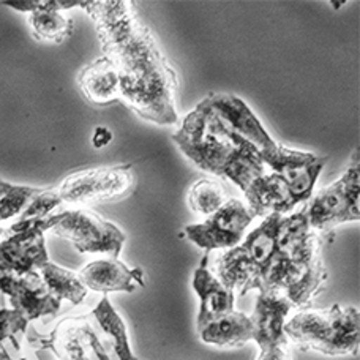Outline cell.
I'll list each match as a JSON object with an SVG mask.
<instances>
[{
  "label": "cell",
  "instance_id": "cell-7",
  "mask_svg": "<svg viewBox=\"0 0 360 360\" xmlns=\"http://www.w3.org/2000/svg\"><path fill=\"white\" fill-rule=\"evenodd\" d=\"M359 162L349 165L337 182L321 190L307 205L308 224L316 233H327L338 224L360 220Z\"/></svg>",
  "mask_w": 360,
  "mask_h": 360
},
{
  "label": "cell",
  "instance_id": "cell-22",
  "mask_svg": "<svg viewBox=\"0 0 360 360\" xmlns=\"http://www.w3.org/2000/svg\"><path fill=\"white\" fill-rule=\"evenodd\" d=\"M29 24L35 38L51 43L65 41L73 32L72 19L56 10H38L30 13Z\"/></svg>",
  "mask_w": 360,
  "mask_h": 360
},
{
  "label": "cell",
  "instance_id": "cell-26",
  "mask_svg": "<svg viewBox=\"0 0 360 360\" xmlns=\"http://www.w3.org/2000/svg\"><path fill=\"white\" fill-rule=\"evenodd\" d=\"M29 321L13 308H0V349L6 340H13L27 330Z\"/></svg>",
  "mask_w": 360,
  "mask_h": 360
},
{
  "label": "cell",
  "instance_id": "cell-31",
  "mask_svg": "<svg viewBox=\"0 0 360 360\" xmlns=\"http://www.w3.org/2000/svg\"><path fill=\"white\" fill-rule=\"evenodd\" d=\"M134 360H138V359H134Z\"/></svg>",
  "mask_w": 360,
  "mask_h": 360
},
{
  "label": "cell",
  "instance_id": "cell-5",
  "mask_svg": "<svg viewBox=\"0 0 360 360\" xmlns=\"http://www.w3.org/2000/svg\"><path fill=\"white\" fill-rule=\"evenodd\" d=\"M281 215L269 214L258 228L239 245L217 256L210 272L231 291L239 289L240 295L253 291V285L264 272L278 248V226Z\"/></svg>",
  "mask_w": 360,
  "mask_h": 360
},
{
  "label": "cell",
  "instance_id": "cell-19",
  "mask_svg": "<svg viewBox=\"0 0 360 360\" xmlns=\"http://www.w3.org/2000/svg\"><path fill=\"white\" fill-rule=\"evenodd\" d=\"M199 338L204 343L220 348H237L253 340L252 319L245 313L233 310L231 313L210 321L198 329Z\"/></svg>",
  "mask_w": 360,
  "mask_h": 360
},
{
  "label": "cell",
  "instance_id": "cell-17",
  "mask_svg": "<svg viewBox=\"0 0 360 360\" xmlns=\"http://www.w3.org/2000/svg\"><path fill=\"white\" fill-rule=\"evenodd\" d=\"M207 259L209 256L205 255L201 266L193 274V289L199 297L198 329L234 310V291L223 286L221 281L210 272Z\"/></svg>",
  "mask_w": 360,
  "mask_h": 360
},
{
  "label": "cell",
  "instance_id": "cell-10",
  "mask_svg": "<svg viewBox=\"0 0 360 360\" xmlns=\"http://www.w3.org/2000/svg\"><path fill=\"white\" fill-rule=\"evenodd\" d=\"M133 184L131 166L122 165L73 172L63 179L57 191L62 204L84 205L122 198L133 188Z\"/></svg>",
  "mask_w": 360,
  "mask_h": 360
},
{
  "label": "cell",
  "instance_id": "cell-2",
  "mask_svg": "<svg viewBox=\"0 0 360 360\" xmlns=\"http://www.w3.org/2000/svg\"><path fill=\"white\" fill-rule=\"evenodd\" d=\"M172 139L198 168L239 186L248 207L255 202L267 174L266 165L259 152L231 131L204 100L186 115Z\"/></svg>",
  "mask_w": 360,
  "mask_h": 360
},
{
  "label": "cell",
  "instance_id": "cell-20",
  "mask_svg": "<svg viewBox=\"0 0 360 360\" xmlns=\"http://www.w3.org/2000/svg\"><path fill=\"white\" fill-rule=\"evenodd\" d=\"M90 316L94 318L96 326L100 327L101 332L109 338V342L112 343L115 356L117 360H134L136 357L133 356L130 342H128V332L124 319L119 316V313L115 311L111 302H109L108 295H105L96 305Z\"/></svg>",
  "mask_w": 360,
  "mask_h": 360
},
{
  "label": "cell",
  "instance_id": "cell-27",
  "mask_svg": "<svg viewBox=\"0 0 360 360\" xmlns=\"http://www.w3.org/2000/svg\"><path fill=\"white\" fill-rule=\"evenodd\" d=\"M82 2H68V0H27V2H4V5L10 6L18 11H29L34 13L38 10H56L63 11L81 6Z\"/></svg>",
  "mask_w": 360,
  "mask_h": 360
},
{
  "label": "cell",
  "instance_id": "cell-9",
  "mask_svg": "<svg viewBox=\"0 0 360 360\" xmlns=\"http://www.w3.org/2000/svg\"><path fill=\"white\" fill-rule=\"evenodd\" d=\"M54 226V214L40 221L13 223L0 240V269L24 275L38 272L49 262L44 233Z\"/></svg>",
  "mask_w": 360,
  "mask_h": 360
},
{
  "label": "cell",
  "instance_id": "cell-6",
  "mask_svg": "<svg viewBox=\"0 0 360 360\" xmlns=\"http://www.w3.org/2000/svg\"><path fill=\"white\" fill-rule=\"evenodd\" d=\"M51 233L72 242L79 253H100L111 258H119L127 239L114 223L81 207L54 214Z\"/></svg>",
  "mask_w": 360,
  "mask_h": 360
},
{
  "label": "cell",
  "instance_id": "cell-1",
  "mask_svg": "<svg viewBox=\"0 0 360 360\" xmlns=\"http://www.w3.org/2000/svg\"><path fill=\"white\" fill-rule=\"evenodd\" d=\"M103 49L117 67L120 98L134 112L158 125L177 122L176 73L149 29L138 22L128 34L103 44Z\"/></svg>",
  "mask_w": 360,
  "mask_h": 360
},
{
  "label": "cell",
  "instance_id": "cell-28",
  "mask_svg": "<svg viewBox=\"0 0 360 360\" xmlns=\"http://www.w3.org/2000/svg\"><path fill=\"white\" fill-rule=\"evenodd\" d=\"M112 141V131L106 127H96L92 136V146L95 149H103Z\"/></svg>",
  "mask_w": 360,
  "mask_h": 360
},
{
  "label": "cell",
  "instance_id": "cell-3",
  "mask_svg": "<svg viewBox=\"0 0 360 360\" xmlns=\"http://www.w3.org/2000/svg\"><path fill=\"white\" fill-rule=\"evenodd\" d=\"M321 248V236L311 231L297 245L276 250L272 261L253 285V291L278 292L292 307H307L323 291L327 280Z\"/></svg>",
  "mask_w": 360,
  "mask_h": 360
},
{
  "label": "cell",
  "instance_id": "cell-18",
  "mask_svg": "<svg viewBox=\"0 0 360 360\" xmlns=\"http://www.w3.org/2000/svg\"><path fill=\"white\" fill-rule=\"evenodd\" d=\"M79 87L89 101L95 105H109L120 100L119 72L109 57H100L79 75Z\"/></svg>",
  "mask_w": 360,
  "mask_h": 360
},
{
  "label": "cell",
  "instance_id": "cell-15",
  "mask_svg": "<svg viewBox=\"0 0 360 360\" xmlns=\"http://www.w3.org/2000/svg\"><path fill=\"white\" fill-rule=\"evenodd\" d=\"M291 302L278 292H259L255 311L250 319L253 326V342L261 352L289 346L285 324L292 310Z\"/></svg>",
  "mask_w": 360,
  "mask_h": 360
},
{
  "label": "cell",
  "instance_id": "cell-11",
  "mask_svg": "<svg viewBox=\"0 0 360 360\" xmlns=\"http://www.w3.org/2000/svg\"><path fill=\"white\" fill-rule=\"evenodd\" d=\"M259 157L262 163L269 166L270 171L286 185L294 207L311 199L314 185L327 162L324 157L288 149L280 143H276L272 149L261 152Z\"/></svg>",
  "mask_w": 360,
  "mask_h": 360
},
{
  "label": "cell",
  "instance_id": "cell-23",
  "mask_svg": "<svg viewBox=\"0 0 360 360\" xmlns=\"http://www.w3.org/2000/svg\"><path fill=\"white\" fill-rule=\"evenodd\" d=\"M226 202L224 190L220 184L210 179H202L191 186L188 193V204L191 210L202 215H212Z\"/></svg>",
  "mask_w": 360,
  "mask_h": 360
},
{
  "label": "cell",
  "instance_id": "cell-13",
  "mask_svg": "<svg viewBox=\"0 0 360 360\" xmlns=\"http://www.w3.org/2000/svg\"><path fill=\"white\" fill-rule=\"evenodd\" d=\"M0 292L8 297L13 310L21 313L29 323L54 316L62 307V302L49 292L38 272L18 275L0 269Z\"/></svg>",
  "mask_w": 360,
  "mask_h": 360
},
{
  "label": "cell",
  "instance_id": "cell-25",
  "mask_svg": "<svg viewBox=\"0 0 360 360\" xmlns=\"http://www.w3.org/2000/svg\"><path fill=\"white\" fill-rule=\"evenodd\" d=\"M59 205H62V199L57 188L40 190V193L29 202L27 207L22 210V214L19 215L18 221L30 223L44 220V218L53 215V210H56Z\"/></svg>",
  "mask_w": 360,
  "mask_h": 360
},
{
  "label": "cell",
  "instance_id": "cell-8",
  "mask_svg": "<svg viewBox=\"0 0 360 360\" xmlns=\"http://www.w3.org/2000/svg\"><path fill=\"white\" fill-rule=\"evenodd\" d=\"M40 346L59 360H117L112 343L90 314L63 319Z\"/></svg>",
  "mask_w": 360,
  "mask_h": 360
},
{
  "label": "cell",
  "instance_id": "cell-12",
  "mask_svg": "<svg viewBox=\"0 0 360 360\" xmlns=\"http://www.w3.org/2000/svg\"><path fill=\"white\" fill-rule=\"evenodd\" d=\"M255 214L240 199H229L207 220L185 228V236L196 247L212 250H231L239 245Z\"/></svg>",
  "mask_w": 360,
  "mask_h": 360
},
{
  "label": "cell",
  "instance_id": "cell-24",
  "mask_svg": "<svg viewBox=\"0 0 360 360\" xmlns=\"http://www.w3.org/2000/svg\"><path fill=\"white\" fill-rule=\"evenodd\" d=\"M38 193H40V188L13 185L5 182V180H0V221L21 215L22 210L27 207Z\"/></svg>",
  "mask_w": 360,
  "mask_h": 360
},
{
  "label": "cell",
  "instance_id": "cell-16",
  "mask_svg": "<svg viewBox=\"0 0 360 360\" xmlns=\"http://www.w3.org/2000/svg\"><path fill=\"white\" fill-rule=\"evenodd\" d=\"M79 280L87 291L95 292H133L144 286V274L141 269H130L117 258L96 259L79 270Z\"/></svg>",
  "mask_w": 360,
  "mask_h": 360
},
{
  "label": "cell",
  "instance_id": "cell-21",
  "mask_svg": "<svg viewBox=\"0 0 360 360\" xmlns=\"http://www.w3.org/2000/svg\"><path fill=\"white\" fill-rule=\"evenodd\" d=\"M41 280L49 289V292L54 295L57 300H68L70 304L79 305L87 295V288L82 285L78 274L72 272L65 267H60L54 262H48L40 270Z\"/></svg>",
  "mask_w": 360,
  "mask_h": 360
},
{
  "label": "cell",
  "instance_id": "cell-14",
  "mask_svg": "<svg viewBox=\"0 0 360 360\" xmlns=\"http://www.w3.org/2000/svg\"><path fill=\"white\" fill-rule=\"evenodd\" d=\"M204 101L231 131L245 139L259 153L272 149L276 144L255 112L239 96L233 94H212Z\"/></svg>",
  "mask_w": 360,
  "mask_h": 360
},
{
  "label": "cell",
  "instance_id": "cell-4",
  "mask_svg": "<svg viewBox=\"0 0 360 360\" xmlns=\"http://www.w3.org/2000/svg\"><path fill=\"white\" fill-rule=\"evenodd\" d=\"M285 333L288 342L304 351L356 356L360 340L359 308L332 305L324 310L300 311L286 321Z\"/></svg>",
  "mask_w": 360,
  "mask_h": 360
},
{
  "label": "cell",
  "instance_id": "cell-29",
  "mask_svg": "<svg viewBox=\"0 0 360 360\" xmlns=\"http://www.w3.org/2000/svg\"><path fill=\"white\" fill-rule=\"evenodd\" d=\"M0 360H29V359H25V357H13V356H10V352L6 351V348L4 346V348L0 349Z\"/></svg>",
  "mask_w": 360,
  "mask_h": 360
},
{
  "label": "cell",
  "instance_id": "cell-30",
  "mask_svg": "<svg viewBox=\"0 0 360 360\" xmlns=\"http://www.w3.org/2000/svg\"><path fill=\"white\" fill-rule=\"evenodd\" d=\"M0 237H2V229H0Z\"/></svg>",
  "mask_w": 360,
  "mask_h": 360
}]
</instances>
